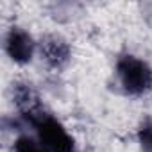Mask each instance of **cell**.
Here are the masks:
<instances>
[{
    "label": "cell",
    "mask_w": 152,
    "mask_h": 152,
    "mask_svg": "<svg viewBox=\"0 0 152 152\" xmlns=\"http://www.w3.org/2000/svg\"><path fill=\"white\" fill-rule=\"evenodd\" d=\"M38 52L47 66L54 70L64 68L72 59V47L70 43L59 34H45L38 41Z\"/></svg>",
    "instance_id": "obj_4"
},
{
    "label": "cell",
    "mask_w": 152,
    "mask_h": 152,
    "mask_svg": "<svg viewBox=\"0 0 152 152\" xmlns=\"http://www.w3.org/2000/svg\"><path fill=\"white\" fill-rule=\"evenodd\" d=\"M11 152H48L34 134H20L11 145Z\"/></svg>",
    "instance_id": "obj_6"
},
{
    "label": "cell",
    "mask_w": 152,
    "mask_h": 152,
    "mask_svg": "<svg viewBox=\"0 0 152 152\" xmlns=\"http://www.w3.org/2000/svg\"><path fill=\"white\" fill-rule=\"evenodd\" d=\"M27 125L32 127L34 136L48 152H77L75 138L68 132L63 122L48 111H41L34 118H31Z\"/></svg>",
    "instance_id": "obj_2"
},
{
    "label": "cell",
    "mask_w": 152,
    "mask_h": 152,
    "mask_svg": "<svg viewBox=\"0 0 152 152\" xmlns=\"http://www.w3.org/2000/svg\"><path fill=\"white\" fill-rule=\"evenodd\" d=\"M4 50H6V56L15 64H22L23 66V64H29L34 59V54L38 50V43L34 41V38L23 27L13 25L6 32Z\"/></svg>",
    "instance_id": "obj_3"
},
{
    "label": "cell",
    "mask_w": 152,
    "mask_h": 152,
    "mask_svg": "<svg viewBox=\"0 0 152 152\" xmlns=\"http://www.w3.org/2000/svg\"><path fill=\"white\" fill-rule=\"evenodd\" d=\"M118 86L131 97H140L152 88V66L136 54H120L115 64Z\"/></svg>",
    "instance_id": "obj_1"
},
{
    "label": "cell",
    "mask_w": 152,
    "mask_h": 152,
    "mask_svg": "<svg viewBox=\"0 0 152 152\" xmlns=\"http://www.w3.org/2000/svg\"><path fill=\"white\" fill-rule=\"evenodd\" d=\"M13 102H15V106H16V109L25 124L31 118H34L36 115H39L41 111H45V107H43V104H41V100H39V97L31 83L13 84Z\"/></svg>",
    "instance_id": "obj_5"
},
{
    "label": "cell",
    "mask_w": 152,
    "mask_h": 152,
    "mask_svg": "<svg viewBox=\"0 0 152 152\" xmlns=\"http://www.w3.org/2000/svg\"><path fill=\"white\" fill-rule=\"evenodd\" d=\"M136 140L143 152H152V118H145L138 125Z\"/></svg>",
    "instance_id": "obj_7"
}]
</instances>
